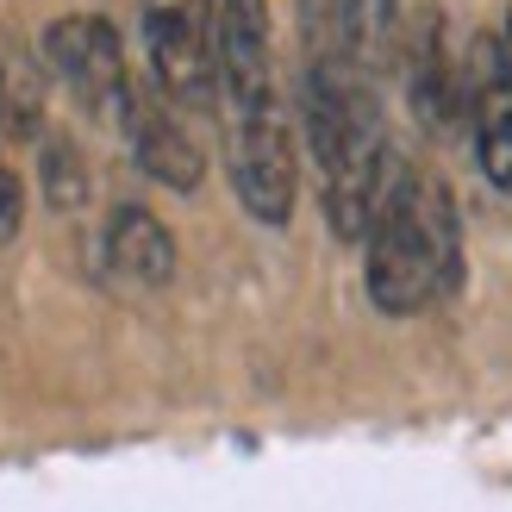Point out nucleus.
<instances>
[{
  "mask_svg": "<svg viewBox=\"0 0 512 512\" xmlns=\"http://www.w3.org/2000/svg\"><path fill=\"white\" fill-rule=\"evenodd\" d=\"M19 225H25V182L0 163V244H13Z\"/></svg>",
  "mask_w": 512,
  "mask_h": 512,
  "instance_id": "13",
  "label": "nucleus"
},
{
  "mask_svg": "<svg viewBox=\"0 0 512 512\" xmlns=\"http://www.w3.org/2000/svg\"><path fill=\"white\" fill-rule=\"evenodd\" d=\"M400 82H406V100H413V113H419L425 132H450L456 113H469L463 63H450V50H444L438 7H425L413 25H406V38H400Z\"/></svg>",
  "mask_w": 512,
  "mask_h": 512,
  "instance_id": "8",
  "label": "nucleus"
},
{
  "mask_svg": "<svg viewBox=\"0 0 512 512\" xmlns=\"http://www.w3.org/2000/svg\"><path fill=\"white\" fill-rule=\"evenodd\" d=\"M500 44H506V57H512V7H506V25H500Z\"/></svg>",
  "mask_w": 512,
  "mask_h": 512,
  "instance_id": "15",
  "label": "nucleus"
},
{
  "mask_svg": "<svg viewBox=\"0 0 512 512\" xmlns=\"http://www.w3.org/2000/svg\"><path fill=\"white\" fill-rule=\"evenodd\" d=\"M119 125H125V144H132V163L150 175V182H163L175 194H194L200 175H207V157H200V144L182 119H175V107L163 94H144L132 82V94H125L119 107Z\"/></svg>",
  "mask_w": 512,
  "mask_h": 512,
  "instance_id": "7",
  "label": "nucleus"
},
{
  "mask_svg": "<svg viewBox=\"0 0 512 512\" xmlns=\"http://www.w3.org/2000/svg\"><path fill=\"white\" fill-rule=\"evenodd\" d=\"M38 188H44V207L50 213H82L88 207V163H82V144L63 138V132H44L38 138Z\"/></svg>",
  "mask_w": 512,
  "mask_h": 512,
  "instance_id": "11",
  "label": "nucleus"
},
{
  "mask_svg": "<svg viewBox=\"0 0 512 512\" xmlns=\"http://www.w3.org/2000/svg\"><path fill=\"white\" fill-rule=\"evenodd\" d=\"M363 250H369L363 288L375 313L413 319L425 300H444V263H438V232H431V175L400 169Z\"/></svg>",
  "mask_w": 512,
  "mask_h": 512,
  "instance_id": "1",
  "label": "nucleus"
},
{
  "mask_svg": "<svg viewBox=\"0 0 512 512\" xmlns=\"http://www.w3.org/2000/svg\"><path fill=\"white\" fill-rule=\"evenodd\" d=\"M400 38H406V19H400V0H344L338 13V63L350 75H375L400 69Z\"/></svg>",
  "mask_w": 512,
  "mask_h": 512,
  "instance_id": "10",
  "label": "nucleus"
},
{
  "mask_svg": "<svg viewBox=\"0 0 512 512\" xmlns=\"http://www.w3.org/2000/svg\"><path fill=\"white\" fill-rule=\"evenodd\" d=\"M13 69H19V50L0 38V94H7V82H13Z\"/></svg>",
  "mask_w": 512,
  "mask_h": 512,
  "instance_id": "14",
  "label": "nucleus"
},
{
  "mask_svg": "<svg viewBox=\"0 0 512 512\" xmlns=\"http://www.w3.org/2000/svg\"><path fill=\"white\" fill-rule=\"evenodd\" d=\"M38 57H44V75L63 82L82 113H119L125 94H132V69H125V38L113 19L100 13H63L44 25L38 38Z\"/></svg>",
  "mask_w": 512,
  "mask_h": 512,
  "instance_id": "3",
  "label": "nucleus"
},
{
  "mask_svg": "<svg viewBox=\"0 0 512 512\" xmlns=\"http://www.w3.org/2000/svg\"><path fill=\"white\" fill-rule=\"evenodd\" d=\"M107 263L125 281H138V288H169L182 250H175V232L157 213L138 207V200H125V207H113V219H107Z\"/></svg>",
  "mask_w": 512,
  "mask_h": 512,
  "instance_id": "9",
  "label": "nucleus"
},
{
  "mask_svg": "<svg viewBox=\"0 0 512 512\" xmlns=\"http://www.w3.org/2000/svg\"><path fill=\"white\" fill-rule=\"evenodd\" d=\"M463 100H469V138H475L481 175L512 194V57H506L500 32H481L469 44Z\"/></svg>",
  "mask_w": 512,
  "mask_h": 512,
  "instance_id": "5",
  "label": "nucleus"
},
{
  "mask_svg": "<svg viewBox=\"0 0 512 512\" xmlns=\"http://www.w3.org/2000/svg\"><path fill=\"white\" fill-rule=\"evenodd\" d=\"M338 13H344V0H294V25H300L306 63L338 57Z\"/></svg>",
  "mask_w": 512,
  "mask_h": 512,
  "instance_id": "12",
  "label": "nucleus"
},
{
  "mask_svg": "<svg viewBox=\"0 0 512 512\" xmlns=\"http://www.w3.org/2000/svg\"><path fill=\"white\" fill-rule=\"evenodd\" d=\"M213 19H219V0H144L150 82L175 113H207L219 100Z\"/></svg>",
  "mask_w": 512,
  "mask_h": 512,
  "instance_id": "2",
  "label": "nucleus"
},
{
  "mask_svg": "<svg viewBox=\"0 0 512 512\" xmlns=\"http://www.w3.org/2000/svg\"><path fill=\"white\" fill-rule=\"evenodd\" d=\"M213 57H219V100H225V113L281 100L275 94V50H269V0H219Z\"/></svg>",
  "mask_w": 512,
  "mask_h": 512,
  "instance_id": "6",
  "label": "nucleus"
},
{
  "mask_svg": "<svg viewBox=\"0 0 512 512\" xmlns=\"http://www.w3.org/2000/svg\"><path fill=\"white\" fill-rule=\"evenodd\" d=\"M225 119H232V188L244 200V213L256 225H288L294 219V188H300V163H294V132H288L281 100L225 113Z\"/></svg>",
  "mask_w": 512,
  "mask_h": 512,
  "instance_id": "4",
  "label": "nucleus"
}]
</instances>
